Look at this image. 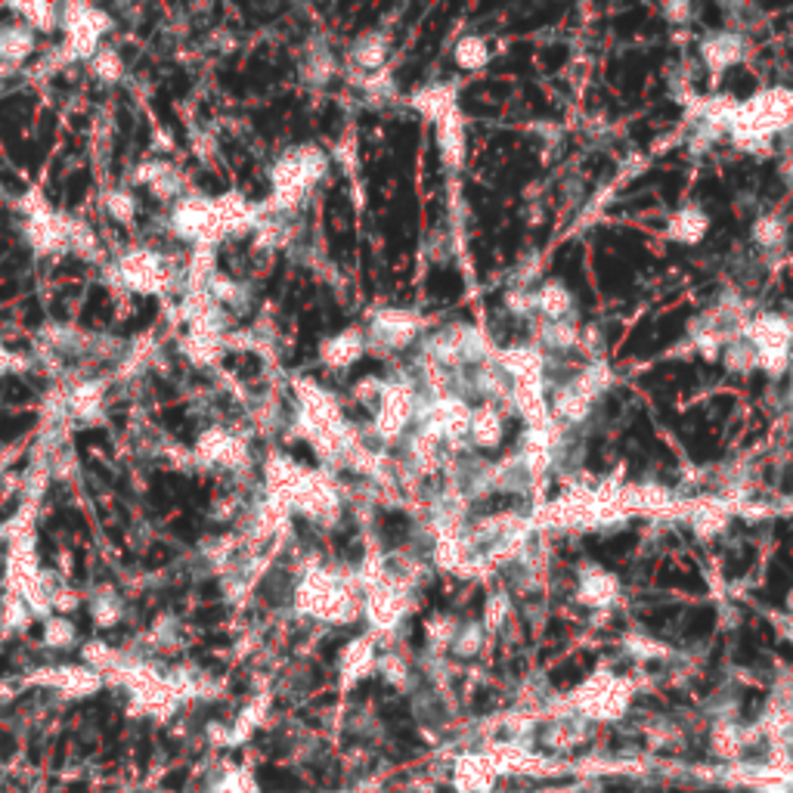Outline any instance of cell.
I'll use <instances>...</instances> for the list:
<instances>
[{"label":"cell","instance_id":"cell-5","mask_svg":"<svg viewBox=\"0 0 793 793\" xmlns=\"http://www.w3.org/2000/svg\"><path fill=\"white\" fill-rule=\"evenodd\" d=\"M59 28L66 31V59H90L93 53L100 50V41L103 35L112 31V19L97 10V7H87V4H69L59 10Z\"/></svg>","mask_w":793,"mask_h":793},{"label":"cell","instance_id":"cell-22","mask_svg":"<svg viewBox=\"0 0 793 793\" xmlns=\"http://www.w3.org/2000/svg\"><path fill=\"white\" fill-rule=\"evenodd\" d=\"M103 208H106V214L115 220V224H134V217H137V199H134V193H128V189H109L106 193V199H103Z\"/></svg>","mask_w":793,"mask_h":793},{"label":"cell","instance_id":"cell-31","mask_svg":"<svg viewBox=\"0 0 793 793\" xmlns=\"http://www.w3.org/2000/svg\"><path fill=\"white\" fill-rule=\"evenodd\" d=\"M741 744H744V741H741V735L735 732V728L719 725L716 732H713V747H716L719 756H738Z\"/></svg>","mask_w":793,"mask_h":793},{"label":"cell","instance_id":"cell-20","mask_svg":"<svg viewBox=\"0 0 793 793\" xmlns=\"http://www.w3.org/2000/svg\"><path fill=\"white\" fill-rule=\"evenodd\" d=\"M121 614H124V601H121L118 592L103 589V592H97L90 598V617H93V623H97V626H115L121 620Z\"/></svg>","mask_w":793,"mask_h":793},{"label":"cell","instance_id":"cell-35","mask_svg":"<svg viewBox=\"0 0 793 793\" xmlns=\"http://www.w3.org/2000/svg\"><path fill=\"white\" fill-rule=\"evenodd\" d=\"M629 651H636L639 657H657L663 648L654 645V642H648V639H632V642H629Z\"/></svg>","mask_w":793,"mask_h":793},{"label":"cell","instance_id":"cell-37","mask_svg":"<svg viewBox=\"0 0 793 793\" xmlns=\"http://www.w3.org/2000/svg\"><path fill=\"white\" fill-rule=\"evenodd\" d=\"M7 199V186H4V180H0V202Z\"/></svg>","mask_w":793,"mask_h":793},{"label":"cell","instance_id":"cell-15","mask_svg":"<svg viewBox=\"0 0 793 793\" xmlns=\"http://www.w3.org/2000/svg\"><path fill=\"white\" fill-rule=\"evenodd\" d=\"M320 354H323V363L332 366V369L351 366V363L360 360V354H363V335L354 332V329H347V332L329 338V341L323 344V351H320Z\"/></svg>","mask_w":793,"mask_h":793},{"label":"cell","instance_id":"cell-8","mask_svg":"<svg viewBox=\"0 0 793 793\" xmlns=\"http://www.w3.org/2000/svg\"><path fill=\"white\" fill-rule=\"evenodd\" d=\"M196 459L205 468L242 471L248 465V447L227 428H205L196 440Z\"/></svg>","mask_w":793,"mask_h":793},{"label":"cell","instance_id":"cell-34","mask_svg":"<svg viewBox=\"0 0 793 793\" xmlns=\"http://www.w3.org/2000/svg\"><path fill=\"white\" fill-rule=\"evenodd\" d=\"M22 366V357H16L10 347H4L0 344V375H7V372H13V369H19Z\"/></svg>","mask_w":793,"mask_h":793},{"label":"cell","instance_id":"cell-19","mask_svg":"<svg viewBox=\"0 0 793 793\" xmlns=\"http://www.w3.org/2000/svg\"><path fill=\"white\" fill-rule=\"evenodd\" d=\"M468 434H471L474 443H478V447L490 450V447H496V443L502 440V422H499L496 412L481 409V412H474V416H471V428H468Z\"/></svg>","mask_w":793,"mask_h":793},{"label":"cell","instance_id":"cell-9","mask_svg":"<svg viewBox=\"0 0 793 793\" xmlns=\"http://www.w3.org/2000/svg\"><path fill=\"white\" fill-rule=\"evenodd\" d=\"M62 403H66V419L81 425L100 422L106 409V382L103 378H81L75 388L66 391Z\"/></svg>","mask_w":793,"mask_h":793},{"label":"cell","instance_id":"cell-11","mask_svg":"<svg viewBox=\"0 0 793 793\" xmlns=\"http://www.w3.org/2000/svg\"><path fill=\"white\" fill-rule=\"evenodd\" d=\"M137 180L143 186H149V193L155 199L171 202V205L186 196V180H183V174L174 165H168V162H149V165H143L140 174H137Z\"/></svg>","mask_w":793,"mask_h":793},{"label":"cell","instance_id":"cell-1","mask_svg":"<svg viewBox=\"0 0 793 793\" xmlns=\"http://www.w3.org/2000/svg\"><path fill=\"white\" fill-rule=\"evenodd\" d=\"M326 174V155L316 146H301L285 152L270 168L273 183V211L285 214L298 208V202L310 193L313 183Z\"/></svg>","mask_w":793,"mask_h":793},{"label":"cell","instance_id":"cell-7","mask_svg":"<svg viewBox=\"0 0 793 793\" xmlns=\"http://www.w3.org/2000/svg\"><path fill=\"white\" fill-rule=\"evenodd\" d=\"M629 694H632L629 682L614 679V676H595L574 694V707L589 719L608 722V719H620L626 713Z\"/></svg>","mask_w":793,"mask_h":793},{"label":"cell","instance_id":"cell-27","mask_svg":"<svg viewBox=\"0 0 793 793\" xmlns=\"http://www.w3.org/2000/svg\"><path fill=\"white\" fill-rule=\"evenodd\" d=\"M44 642L53 648H69L75 642V626L66 617H47L44 620Z\"/></svg>","mask_w":793,"mask_h":793},{"label":"cell","instance_id":"cell-28","mask_svg":"<svg viewBox=\"0 0 793 793\" xmlns=\"http://www.w3.org/2000/svg\"><path fill=\"white\" fill-rule=\"evenodd\" d=\"M738 41L732 38V35H719V38H713L707 47H704V56L713 62L716 69H722L725 62H732V59H738Z\"/></svg>","mask_w":793,"mask_h":793},{"label":"cell","instance_id":"cell-10","mask_svg":"<svg viewBox=\"0 0 793 793\" xmlns=\"http://www.w3.org/2000/svg\"><path fill=\"white\" fill-rule=\"evenodd\" d=\"M496 778L499 772L487 753H465L453 769V784L459 793H487Z\"/></svg>","mask_w":793,"mask_h":793},{"label":"cell","instance_id":"cell-17","mask_svg":"<svg viewBox=\"0 0 793 793\" xmlns=\"http://www.w3.org/2000/svg\"><path fill=\"white\" fill-rule=\"evenodd\" d=\"M375 663V654H372V642L369 639H357L347 645L344 657H341V673H344V682L351 685L357 682L360 676H366Z\"/></svg>","mask_w":793,"mask_h":793},{"label":"cell","instance_id":"cell-25","mask_svg":"<svg viewBox=\"0 0 793 793\" xmlns=\"http://www.w3.org/2000/svg\"><path fill=\"white\" fill-rule=\"evenodd\" d=\"M614 595V580L608 574H589L580 586V598L589 605H608Z\"/></svg>","mask_w":793,"mask_h":793},{"label":"cell","instance_id":"cell-33","mask_svg":"<svg viewBox=\"0 0 793 793\" xmlns=\"http://www.w3.org/2000/svg\"><path fill=\"white\" fill-rule=\"evenodd\" d=\"M505 614H509V601H505L502 595L490 598V608H487V626H490V629H496V626L505 620Z\"/></svg>","mask_w":793,"mask_h":793},{"label":"cell","instance_id":"cell-32","mask_svg":"<svg viewBox=\"0 0 793 793\" xmlns=\"http://www.w3.org/2000/svg\"><path fill=\"white\" fill-rule=\"evenodd\" d=\"M382 673H385V679H388V682H394V685H403L409 670H406V663H403L400 657L388 654V657H382Z\"/></svg>","mask_w":793,"mask_h":793},{"label":"cell","instance_id":"cell-23","mask_svg":"<svg viewBox=\"0 0 793 793\" xmlns=\"http://www.w3.org/2000/svg\"><path fill=\"white\" fill-rule=\"evenodd\" d=\"M388 56V41L382 35H363L354 47V59L360 69H378Z\"/></svg>","mask_w":793,"mask_h":793},{"label":"cell","instance_id":"cell-16","mask_svg":"<svg viewBox=\"0 0 793 793\" xmlns=\"http://www.w3.org/2000/svg\"><path fill=\"white\" fill-rule=\"evenodd\" d=\"M227 351V338L224 335H208V332H189L183 338V354L193 360L196 366H214Z\"/></svg>","mask_w":793,"mask_h":793},{"label":"cell","instance_id":"cell-29","mask_svg":"<svg viewBox=\"0 0 793 793\" xmlns=\"http://www.w3.org/2000/svg\"><path fill=\"white\" fill-rule=\"evenodd\" d=\"M456 62L465 69H478L487 62V47L481 38H465L459 47H456Z\"/></svg>","mask_w":793,"mask_h":793},{"label":"cell","instance_id":"cell-21","mask_svg":"<svg viewBox=\"0 0 793 793\" xmlns=\"http://www.w3.org/2000/svg\"><path fill=\"white\" fill-rule=\"evenodd\" d=\"M87 66H90V75L100 81H118L124 75V59L115 47H100L87 59Z\"/></svg>","mask_w":793,"mask_h":793},{"label":"cell","instance_id":"cell-26","mask_svg":"<svg viewBox=\"0 0 793 793\" xmlns=\"http://www.w3.org/2000/svg\"><path fill=\"white\" fill-rule=\"evenodd\" d=\"M707 230V217L704 214H697V211H682L676 220H673V236L682 239V242H697L701 239V233Z\"/></svg>","mask_w":793,"mask_h":793},{"label":"cell","instance_id":"cell-3","mask_svg":"<svg viewBox=\"0 0 793 793\" xmlns=\"http://www.w3.org/2000/svg\"><path fill=\"white\" fill-rule=\"evenodd\" d=\"M25 211V239L28 245L38 251V255H62V251H72V233L78 220L53 211L44 199L28 196L22 202Z\"/></svg>","mask_w":793,"mask_h":793},{"label":"cell","instance_id":"cell-2","mask_svg":"<svg viewBox=\"0 0 793 793\" xmlns=\"http://www.w3.org/2000/svg\"><path fill=\"white\" fill-rule=\"evenodd\" d=\"M295 605L301 614L326 620V623H347L357 614V601L351 589L326 567H313L301 577L298 592H295Z\"/></svg>","mask_w":793,"mask_h":793},{"label":"cell","instance_id":"cell-12","mask_svg":"<svg viewBox=\"0 0 793 793\" xmlns=\"http://www.w3.org/2000/svg\"><path fill=\"white\" fill-rule=\"evenodd\" d=\"M38 50V35L25 22H0V66L16 69Z\"/></svg>","mask_w":793,"mask_h":793},{"label":"cell","instance_id":"cell-30","mask_svg":"<svg viewBox=\"0 0 793 793\" xmlns=\"http://www.w3.org/2000/svg\"><path fill=\"white\" fill-rule=\"evenodd\" d=\"M456 651L462 654V657H471L474 651L481 648V642H484V626H478V623H471V626H465L462 632H456Z\"/></svg>","mask_w":793,"mask_h":793},{"label":"cell","instance_id":"cell-36","mask_svg":"<svg viewBox=\"0 0 793 793\" xmlns=\"http://www.w3.org/2000/svg\"><path fill=\"white\" fill-rule=\"evenodd\" d=\"M759 793H790V787L787 784H781V781H775V784H766L763 790Z\"/></svg>","mask_w":793,"mask_h":793},{"label":"cell","instance_id":"cell-4","mask_svg":"<svg viewBox=\"0 0 793 793\" xmlns=\"http://www.w3.org/2000/svg\"><path fill=\"white\" fill-rule=\"evenodd\" d=\"M112 273L118 276L121 289L137 292V295H165V292H171V285H174V270L152 248L124 251Z\"/></svg>","mask_w":793,"mask_h":793},{"label":"cell","instance_id":"cell-18","mask_svg":"<svg viewBox=\"0 0 793 793\" xmlns=\"http://www.w3.org/2000/svg\"><path fill=\"white\" fill-rule=\"evenodd\" d=\"M13 13H19L22 19L19 22H25L31 31H53V28H59V10L62 7H53V4H13L10 7Z\"/></svg>","mask_w":793,"mask_h":793},{"label":"cell","instance_id":"cell-13","mask_svg":"<svg viewBox=\"0 0 793 793\" xmlns=\"http://www.w3.org/2000/svg\"><path fill=\"white\" fill-rule=\"evenodd\" d=\"M412 335H416V320H412L409 313L388 310V313H378L372 320V344H382L388 351H397V347H403Z\"/></svg>","mask_w":793,"mask_h":793},{"label":"cell","instance_id":"cell-24","mask_svg":"<svg viewBox=\"0 0 793 793\" xmlns=\"http://www.w3.org/2000/svg\"><path fill=\"white\" fill-rule=\"evenodd\" d=\"M536 307L543 310L546 316H552V320H561V316L570 310V295H567L564 285H558V282H549L546 289L536 295Z\"/></svg>","mask_w":793,"mask_h":793},{"label":"cell","instance_id":"cell-6","mask_svg":"<svg viewBox=\"0 0 793 793\" xmlns=\"http://www.w3.org/2000/svg\"><path fill=\"white\" fill-rule=\"evenodd\" d=\"M168 230L174 239L196 245V248H214L220 239L217 227V214H214V199L205 196H183L174 202L171 217H168Z\"/></svg>","mask_w":793,"mask_h":793},{"label":"cell","instance_id":"cell-14","mask_svg":"<svg viewBox=\"0 0 793 793\" xmlns=\"http://www.w3.org/2000/svg\"><path fill=\"white\" fill-rule=\"evenodd\" d=\"M487 756L493 759V766L499 775H533V772H546V763L539 756H533L530 750L518 747V744H493L487 750Z\"/></svg>","mask_w":793,"mask_h":793}]
</instances>
